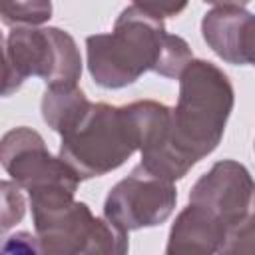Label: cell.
Here are the masks:
<instances>
[{
	"label": "cell",
	"mask_w": 255,
	"mask_h": 255,
	"mask_svg": "<svg viewBox=\"0 0 255 255\" xmlns=\"http://www.w3.org/2000/svg\"><path fill=\"white\" fill-rule=\"evenodd\" d=\"M86 54L92 80L108 90L131 86L145 72L179 78L193 60L181 36L169 34L163 20L135 6L122 10L110 34L88 36Z\"/></svg>",
	"instance_id": "obj_1"
},
{
	"label": "cell",
	"mask_w": 255,
	"mask_h": 255,
	"mask_svg": "<svg viewBox=\"0 0 255 255\" xmlns=\"http://www.w3.org/2000/svg\"><path fill=\"white\" fill-rule=\"evenodd\" d=\"M189 201L211 213L227 233L225 255L255 253V179L235 159H221L189 191Z\"/></svg>",
	"instance_id": "obj_6"
},
{
	"label": "cell",
	"mask_w": 255,
	"mask_h": 255,
	"mask_svg": "<svg viewBox=\"0 0 255 255\" xmlns=\"http://www.w3.org/2000/svg\"><path fill=\"white\" fill-rule=\"evenodd\" d=\"M2 231H8L12 225L20 223L26 213V201L22 187L16 181H2Z\"/></svg>",
	"instance_id": "obj_13"
},
{
	"label": "cell",
	"mask_w": 255,
	"mask_h": 255,
	"mask_svg": "<svg viewBox=\"0 0 255 255\" xmlns=\"http://www.w3.org/2000/svg\"><path fill=\"white\" fill-rule=\"evenodd\" d=\"M92 104L78 84H56L46 86L40 108L48 128L62 135L90 112Z\"/></svg>",
	"instance_id": "obj_11"
},
{
	"label": "cell",
	"mask_w": 255,
	"mask_h": 255,
	"mask_svg": "<svg viewBox=\"0 0 255 255\" xmlns=\"http://www.w3.org/2000/svg\"><path fill=\"white\" fill-rule=\"evenodd\" d=\"M175 183L149 173L139 163L110 189L104 201V217L129 233L167 221L175 209Z\"/></svg>",
	"instance_id": "obj_7"
},
{
	"label": "cell",
	"mask_w": 255,
	"mask_h": 255,
	"mask_svg": "<svg viewBox=\"0 0 255 255\" xmlns=\"http://www.w3.org/2000/svg\"><path fill=\"white\" fill-rule=\"evenodd\" d=\"M6 26H40L52 18V0H0Z\"/></svg>",
	"instance_id": "obj_12"
},
{
	"label": "cell",
	"mask_w": 255,
	"mask_h": 255,
	"mask_svg": "<svg viewBox=\"0 0 255 255\" xmlns=\"http://www.w3.org/2000/svg\"><path fill=\"white\" fill-rule=\"evenodd\" d=\"M205 44L227 64L255 66V14L239 6H215L201 20Z\"/></svg>",
	"instance_id": "obj_9"
},
{
	"label": "cell",
	"mask_w": 255,
	"mask_h": 255,
	"mask_svg": "<svg viewBox=\"0 0 255 255\" xmlns=\"http://www.w3.org/2000/svg\"><path fill=\"white\" fill-rule=\"evenodd\" d=\"M139 102L126 106L92 104L90 112L60 135L58 155L80 179L102 177L124 165L141 147Z\"/></svg>",
	"instance_id": "obj_4"
},
{
	"label": "cell",
	"mask_w": 255,
	"mask_h": 255,
	"mask_svg": "<svg viewBox=\"0 0 255 255\" xmlns=\"http://www.w3.org/2000/svg\"><path fill=\"white\" fill-rule=\"evenodd\" d=\"M36 76L46 86L78 84L82 78V56L76 40L54 26H12L4 40V84L2 96H10Z\"/></svg>",
	"instance_id": "obj_5"
},
{
	"label": "cell",
	"mask_w": 255,
	"mask_h": 255,
	"mask_svg": "<svg viewBox=\"0 0 255 255\" xmlns=\"http://www.w3.org/2000/svg\"><path fill=\"white\" fill-rule=\"evenodd\" d=\"M72 189L50 187L28 193L40 253L48 255H122L128 233L110 219L96 217L88 203L76 201Z\"/></svg>",
	"instance_id": "obj_3"
},
{
	"label": "cell",
	"mask_w": 255,
	"mask_h": 255,
	"mask_svg": "<svg viewBox=\"0 0 255 255\" xmlns=\"http://www.w3.org/2000/svg\"><path fill=\"white\" fill-rule=\"evenodd\" d=\"M131 2L135 8L143 10L145 14L163 20V18H175L177 14H181L189 0H131Z\"/></svg>",
	"instance_id": "obj_14"
},
{
	"label": "cell",
	"mask_w": 255,
	"mask_h": 255,
	"mask_svg": "<svg viewBox=\"0 0 255 255\" xmlns=\"http://www.w3.org/2000/svg\"><path fill=\"white\" fill-rule=\"evenodd\" d=\"M207 4H213V6H239V8H245L251 0H203Z\"/></svg>",
	"instance_id": "obj_15"
},
{
	"label": "cell",
	"mask_w": 255,
	"mask_h": 255,
	"mask_svg": "<svg viewBox=\"0 0 255 255\" xmlns=\"http://www.w3.org/2000/svg\"><path fill=\"white\" fill-rule=\"evenodd\" d=\"M227 233L221 223L195 203H187L175 217L165 253H223Z\"/></svg>",
	"instance_id": "obj_10"
},
{
	"label": "cell",
	"mask_w": 255,
	"mask_h": 255,
	"mask_svg": "<svg viewBox=\"0 0 255 255\" xmlns=\"http://www.w3.org/2000/svg\"><path fill=\"white\" fill-rule=\"evenodd\" d=\"M227 74L207 60H191L179 76V96L169 114V153L181 175L219 145L233 112Z\"/></svg>",
	"instance_id": "obj_2"
},
{
	"label": "cell",
	"mask_w": 255,
	"mask_h": 255,
	"mask_svg": "<svg viewBox=\"0 0 255 255\" xmlns=\"http://www.w3.org/2000/svg\"><path fill=\"white\" fill-rule=\"evenodd\" d=\"M0 161L4 171L28 193L68 187L78 191L80 175L58 155H52L44 137L32 128H14L0 141Z\"/></svg>",
	"instance_id": "obj_8"
}]
</instances>
